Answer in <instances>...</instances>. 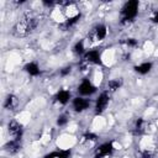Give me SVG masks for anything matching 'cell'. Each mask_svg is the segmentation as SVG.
<instances>
[{
	"label": "cell",
	"instance_id": "obj_17",
	"mask_svg": "<svg viewBox=\"0 0 158 158\" xmlns=\"http://www.w3.org/2000/svg\"><path fill=\"white\" fill-rule=\"evenodd\" d=\"M22 148L21 144V139H12L10 138L5 144H4V149L9 153V154H17Z\"/></svg>",
	"mask_w": 158,
	"mask_h": 158
},
{
	"label": "cell",
	"instance_id": "obj_7",
	"mask_svg": "<svg viewBox=\"0 0 158 158\" xmlns=\"http://www.w3.org/2000/svg\"><path fill=\"white\" fill-rule=\"evenodd\" d=\"M81 60L84 63H86L89 67L102 65V62H101V51L98 49V48H89L86 51V53L83 56Z\"/></svg>",
	"mask_w": 158,
	"mask_h": 158
},
{
	"label": "cell",
	"instance_id": "obj_27",
	"mask_svg": "<svg viewBox=\"0 0 158 158\" xmlns=\"http://www.w3.org/2000/svg\"><path fill=\"white\" fill-rule=\"evenodd\" d=\"M149 20H151L152 23L158 25V10H153V11L151 12V15H149Z\"/></svg>",
	"mask_w": 158,
	"mask_h": 158
},
{
	"label": "cell",
	"instance_id": "obj_9",
	"mask_svg": "<svg viewBox=\"0 0 158 158\" xmlns=\"http://www.w3.org/2000/svg\"><path fill=\"white\" fill-rule=\"evenodd\" d=\"M72 99H73L72 91L68 88H60L59 90L56 91V94L53 96V101L58 106H67L68 104H70Z\"/></svg>",
	"mask_w": 158,
	"mask_h": 158
},
{
	"label": "cell",
	"instance_id": "obj_22",
	"mask_svg": "<svg viewBox=\"0 0 158 158\" xmlns=\"http://www.w3.org/2000/svg\"><path fill=\"white\" fill-rule=\"evenodd\" d=\"M56 125L59 127V128H65L68 125H69V116L68 114H59L56 118Z\"/></svg>",
	"mask_w": 158,
	"mask_h": 158
},
{
	"label": "cell",
	"instance_id": "obj_12",
	"mask_svg": "<svg viewBox=\"0 0 158 158\" xmlns=\"http://www.w3.org/2000/svg\"><path fill=\"white\" fill-rule=\"evenodd\" d=\"M75 142H77V139H75V137L73 135L63 133L57 139L58 149H72V147L75 144Z\"/></svg>",
	"mask_w": 158,
	"mask_h": 158
},
{
	"label": "cell",
	"instance_id": "obj_24",
	"mask_svg": "<svg viewBox=\"0 0 158 158\" xmlns=\"http://www.w3.org/2000/svg\"><path fill=\"white\" fill-rule=\"evenodd\" d=\"M126 46H127V48H130V49H136V48L139 46V42H138L137 38L128 37V38H126Z\"/></svg>",
	"mask_w": 158,
	"mask_h": 158
},
{
	"label": "cell",
	"instance_id": "obj_25",
	"mask_svg": "<svg viewBox=\"0 0 158 158\" xmlns=\"http://www.w3.org/2000/svg\"><path fill=\"white\" fill-rule=\"evenodd\" d=\"M142 49H143V52L144 53H152L153 52V49H154V46H153V43L151 42V41H146L144 43H143V47H142Z\"/></svg>",
	"mask_w": 158,
	"mask_h": 158
},
{
	"label": "cell",
	"instance_id": "obj_14",
	"mask_svg": "<svg viewBox=\"0 0 158 158\" xmlns=\"http://www.w3.org/2000/svg\"><path fill=\"white\" fill-rule=\"evenodd\" d=\"M23 72H25L27 75L32 77V78H37V77H40L41 73H42L40 64H38L37 62H35V60L27 62V63L23 65Z\"/></svg>",
	"mask_w": 158,
	"mask_h": 158
},
{
	"label": "cell",
	"instance_id": "obj_15",
	"mask_svg": "<svg viewBox=\"0 0 158 158\" xmlns=\"http://www.w3.org/2000/svg\"><path fill=\"white\" fill-rule=\"evenodd\" d=\"M116 60V51L114 48H106L101 51V62L102 65L109 67Z\"/></svg>",
	"mask_w": 158,
	"mask_h": 158
},
{
	"label": "cell",
	"instance_id": "obj_10",
	"mask_svg": "<svg viewBox=\"0 0 158 158\" xmlns=\"http://www.w3.org/2000/svg\"><path fill=\"white\" fill-rule=\"evenodd\" d=\"M23 126L17 118H12L7 122V132L12 139H21L23 135Z\"/></svg>",
	"mask_w": 158,
	"mask_h": 158
},
{
	"label": "cell",
	"instance_id": "obj_1",
	"mask_svg": "<svg viewBox=\"0 0 158 158\" xmlns=\"http://www.w3.org/2000/svg\"><path fill=\"white\" fill-rule=\"evenodd\" d=\"M139 12V2L136 0L127 1L122 5L120 10V22L125 26H130L136 21Z\"/></svg>",
	"mask_w": 158,
	"mask_h": 158
},
{
	"label": "cell",
	"instance_id": "obj_6",
	"mask_svg": "<svg viewBox=\"0 0 158 158\" xmlns=\"http://www.w3.org/2000/svg\"><path fill=\"white\" fill-rule=\"evenodd\" d=\"M93 101L94 100H91L90 98H84V96L77 95V96H73V99L70 101V107L74 112L83 114L93 107Z\"/></svg>",
	"mask_w": 158,
	"mask_h": 158
},
{
	"label": "cell",
	"instance_id": "obj_3",
	"mask_svg": "<svg viewBox=\"0 0 158 158\" xmlns=\"http://www.w3.org/2000/svg\"><path fill=\"white\" fill-rule=\"evenodd\" d=\"M38 27V19L33 15L23 16L15 26V30L19 35H30Z\"/></svg>",
	"mask_w": 158,
	"mask_h": 158
},
{
	"label": "cell",
	"instance_id": "obj_18",
	"mask_svg": "<svg viewBox=\"0 0 158 158\" xmlns=\"http://www.w3.org/2000/svg\"><path fill=\"white\" fill-rule=\"evenodd\" d=\"M19 105H20V99H19L15 94H9V95L4 99V102H2V107H4L5 110H9V111L17 109Z\"/></svg>",
	"mask_w": 158,
	"mask_h": 158
},
{
	"label": "cell",
	"instance_id": "obj_4",
	"mask_svg": "<svg viewBox=\"0 0 158 158\" xmlns=\"http://www.w3.org/2000/svg\"><path fill=\"white\" fill-rule=\"evenodd\" d=\"M110 99H111V94L109 91H106V90L100 91L93 101L94 115H102L110 105Z\"/></svg>",
	"mask_w": 158,
	"mask_h": 158
},
{
	"label": "cell",
	"instance_id": "obj_23",
	"mask_svg": "<svg viewBox=\"0 0 158 158\" xmlns=\"http://www.w3.org/2000/svg\"><path fill=\"white\" fill-rule=\"evenodd\" d=\"M104 126H105V118L102 117V115H95L94 121H93L94 130H101Z\"/></svg>",
	"mask_w": 158,
	"mask_h": 158
},
{
	"label": "cell",
	"instance_id": "obj_11",
	"mask_svg": "<svg viewBox=\"0 0 158 158\" xmlns=\"http://www.w3.org/2000/svg\"><path fill=\"white\" fill-rule=\"evenodd\" d=\"M79 144L85 147V148H91V147H96L98 142H99V136L96 132L94 131H88L85 133H83L79 138Z\"/></svg>",
	"mask_w": 158,
	"mask_h": 158
},
{
	"label": "cell",
	"instance_id": "obj_2",
	"mask_svg": "<svg viewBox=\"0 0 158 158\" xmlns=\"http://www.w3.org/2000/svg\"><path fill=\"white\" fill-rule=\"evenodd\" d=\"M109 26L106 25V23H96L91 30H90V32H89V35H88V37L85 38L86 40V43H88V46H89V48H90V46H93V44H98V43H101V42H104L106 38H107V36H109Z\"/></svg>",
	"mask_w": 158,
	"mask_h": 158
},
{
	"label": "cell",
	"instance_id": "obj_21",
	"mask_svg": "<svg viewBox=\"0 0 158 158\" xmlns=\"http://www.w3.org/2000/svg\"><path fill=\"white\" fill-rule=\"evenodd\" d=\"M90 79H91V81L99 88L100 85H101V83H102V80H104V73H102V70L101 69H99V68H95V70H93V74H91V77H89Z\"/></svg>",
	"mask_w": 158,
	"mask_h": 158
},
{
	"label": "cell",
	"instance_id": "obj_26",
	"mask_svg": "<svg viewBox=\"0 0 158 158\" xmlns=\"http://www.w3.org/2000/svg\"><path fill=\"white\" fill-rule=\"evenodd\" d=\"M70 73H72V67L70 65H67V67H63V68L59 69V75L63 77V78L68 77Z\"/></svg>",
	"mask_w": 158,
	"mask_h": 158
},
{
	"label": "cell",
	"instance_id": "obj_8",
	"mask_svg": "<svg viewBox=\"0 0 158 158\" xmlns=\"http://www.w3.org/2000/svg\"><path fill=\"white\" fill-rule=\"evenodd\" d=\"M115 152L112 141L102 142L98 144L94 149V158H110Z\"/></svg>",
	"mask_w": 158,
	"mask_h": 158
},
{
	"label": "cell",
	"instance_id": "obj_19",
	"mask_svg": "<svg viewBox=\"0 0 158 158\" xmlns=\"http://www.w3.org/2000/svg\"><path fill=\"white\" fill-rule=\"evenodd\" d=\"M88 49H89V46H88V43H86V40H85V38L77 41V42L73 44V47H72L73 53H74L75 56H78V57H81V58H83V56L86 53V51H88Z\"/></svg>",
	"mask_w": 158,
	"mask_h": 158
},
{
	"label": "cell",
	"instance_id": "obj_16",
	"mask_svg": "<svg viewBox=\"0 0 158 158\" xmlns=\"http://www.w3.org/2000/svg\"><path fill=\"white\" fill-rule=\"evenodd\" d=\"M135 72L139 75H146L148 73H151V70L153 69V62L152 60H142L137 64H135L133 67Z\"/></svg>",
	"mask_w": 158,
	"mask_h": 158
},
{
	"label": "cell",
	"instance_id": "obj_20",
	"mask_svg": "<svg viewBox=\"0 0 158 158\" xmlns=\"http://www.w3.org/2000/svg\"><path fill=\"white\" fill-rule=\"evenodd\" d=\"M123 85V80L122 78H112V79H109L106 81V91H109L111 95L116 91H118Z\"/></svg>",
	"mask_w": 158,
	"mask_h": 158
},
{
	"label": "cell",
	"instance_id": "obj_13",
	"mask_svg": "<svg viewBox=\"0 0 158 158\" xmlns=\"http://www.w3.org/2000/svg\"><path fill=\"white\" fill-rule=\"evenodd\" d=\"M148 122L147 120H144L143 117H138L132 127V133L135 136H144L148 133Z\"/></svg>",
	"mask_w": 158,
	"mask_h": 158
},
{
	"label": "cell",
	"instance_id": "obj_5",
	"mask_svg": "<svg viewBox=\"0 0 158 158\" xmlns=\"http://www.w3.org/2000/svg\"><path fill=\"white\" fill-rule=\"evenodd\" d=\"M98 86L91 81V79L89 77L83 78L79 84L77 85V94L79 96H84V98H91L94 95L98 94Z\"/></svg>",
	"mask_w": 158,
	"mask_h": 158
}]
</instances>
